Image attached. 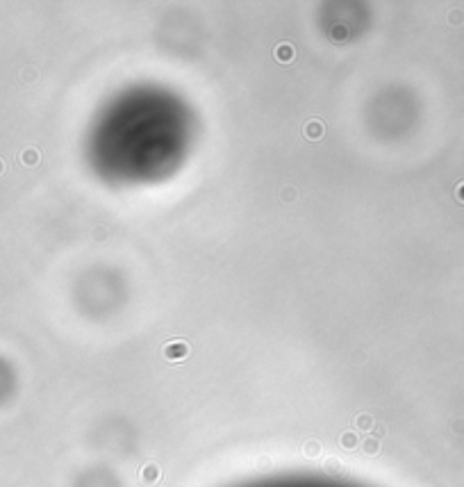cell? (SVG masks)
<instances>
[{"instance_id": "obj_7", "label": "cell", "mask_w": 464, "mask_h": 487, "mask_svg": "<svg viewBox=\"0 0 464 487\" xmlns=\"http://www.w3.org/2000/svg\"><path fill=\"white\" fill-rule=\"evenodd\" d=\"M303 451H305L307 457H316L319 453H321V444L314 442V440H309V442L305 444V449H303Z\"/></svg>"}, {"instance_id": "obj_5", "label": "cell", "mask_w": 464, "mask_h": 487, "mask_svg": "<svg viewBox=\"0 0 464 487\" xmlns=\"http://www.w3.org/2000/svg\"><path fill=\"white\" fill-rule=\"evenodd\" d=\"M341 446H344V449H355V446H357V435L351 433V430L344 433L341 435Z\"/></svg>"}, {"instance_id": "obj_2", "label": "cell", "mask_w": 464, "mask_h": 487, "mask_svg": "<svg viewBox=\"0 0 464 487\" xmlns=\"http://www.w3.org/2000/svg\"><path fill=\"white\" fill-rule=\"evenodd\" d=\"M294 46L292 44H280L276 48V60L278 62H292L294 60Z\"/></svg>"}, {"instance_id": "obj_13", "label": "cell", "mask_w": 464, "mask_h": 487, "mask_svg": "<svg viewBox=\"0 0 464 487\" xmlns=\"http://www.w3.org/2000/svg\"><path fill=\"white\" fill-rule=\"evenodd\" d=\"M0 171H2V162H0Z\"/></svg>"}, {"instance_id": "obj_10", "label": "cell", "mask_w": 464, "mask_h": 487, "mask_svg": "<svg viewBox=\"0 0 464 487\" xmlns=\"http://www.w3.org/2000/svg\"><path fill=\"white\" fill-rule=\"evenodd\" d=\"M37 159H39L37 150H25V153H23V162H25V164H34Z\"/></svg>"}, {"instance_id": "obj_6", "label": "cell", "mask_w": 464, "mask_h": 487, "mask_svg": "<svg viewBox=\"0 0 464 487\" xmlns=\"http://www.w3.org/2000/svg\"><path fill=\"white\" fill-rule=\"evenodd\" d=\"M362 449L367 451L369 456H373V453H378V451H380V440H375V437H371V440H364Z\"/></svg>"}, {"instance_id": "obj_12", "label": "cell", "mask_w": 464, "mask_h": 487, "mask_svg": "<svg viewBox=\"0 0 464 487\" xmlns=\"http://www.w3.org/2000/svg\"><path fill=\"white\" fill-rule=\"evenodd\" d=\"M457 198L464 203V185H460V187H457Z\"/></svg>"}, {"instance_id": "obj_8", "label": "cell", "mask_w": 464, "mask_h": 487, "mask_svg": "<svg viewBox=\"0 0 464 487\" xmlns=\"http://www.w3.org/2000/svg\"><path fill=\"white\" fill-rule=\"evenodd\" d=\"M355 424H357L359 430H371V428H373V419H371L369 414H359Z\"/></svg>"}, {"instance_id": "obj_9", "label": "cell", "mask_w": 464, "mask_h": 487, "mask_svg": "<svg viewBox=\"0 0 464 487\" xmlns=\"http://www.w3.org/2000/svg\"><path fill=\"white\" fill-rule=\"evenodd\" d=\"M321 132H323V127H321V123H316V121L307 126V137H309V139H319Z\"/></svg>"}, {"instance_id": "obj_1", "label": "cell", "mask_w": 464, "mask_h": 487, "mask_svg": "<svg viewBox=\"0 0 464 487\" xmlns=\"http://www.w3.org/2000/svg\"><path fill=\"white\" fill-rule=\"evenodd\" d=\"M187 355H189V344L187 342H182V339H178V342H169V344L164 346V358L166 360L180 362V360H185Z\"/></svg>"}, {"instance_id": "obj_4", "label": "cell", "mask_w": 464, "mask_h": 487, "mask_svg": "<svg viewBox=\"0 0 464 487\" xmlns=\"http://www.w3.org/2000/svg\"><path fill=\"white\" fill-rule=\"evenodd\" d=\"M325 469H328L332 476H341V473H344V465L339 462L337 457H328V460H325Z\"/></svg>"}, {"instance_id": "obj_11", "label": "cell", "mask_w": 464, "mask_h": 487, "mask_svg": "<svg viewBox=\"0 0 464 487\" xmlns=\"http://www.w3.org/2000/svg\"><path fill=\"white\" fill-rule=\"evenodd\" d=\"M373 430H375V440H380L382 435H385V426H375Z\"/></svg>"}, {"instance_id": "obj_3", "label": "cell", "mask_w": 464, "mask_h": 487, "mask_svg": "<svg viewBox=\"0 0 464 487\" xmlns=\"http://www.w3.org/2000/svg\"><path fill=\"white\" fill-rule=\"evenodd\" d=\"M141 478L143 483H155V480L159 478V469L155 465H148V467H143V471H141Z\"/></svg>"}]
</instances>
